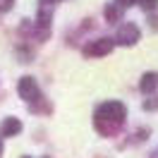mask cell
<instances>
[{
	"instance_id": "6da1fadb",
	"label": "cell",
	"mask_w": 158,
	"mask_h": 158,
	"mask_svg": "<svg viewBox=\"0 0 158 158\" xmlns=\"http://www.w3.org/2000/svg\"><path fill=\"white\" fill-rule=\"evenodd\" d=\"M125 118H127L125 106L118 103V101H108V103H101L98 106L96 115H94V122H96V129L103 137H113L125 125Z\"/></svg>"
},
{
	"instance_id": "7a4b0ae2",
	"label": "cell",
	"mask_w": 158,
	"mask_h": 158,
	"mask_svg": "<svg viewBox=\"0 0 158 158\" xmlns=\"http://www.w3.org/2000/svg\"><path fill=\"white\" fill-rule=\"evenodd\" d=\"M115 46V41L113 39H98V41H91L84 46V55L86 58H103V55H108L110 50Z\"/></svg>"
},
{
	"instance_id": "3957f363",
	"label": "cell",
	"mask_w": 158,
	"mask_h": 158,
	"mask_svg": "<svg viewBox=\"0 0 158 158\" xmlns=\"http://www.w3.org/2000/svg\"><path fill=\"white\" fill-rule=\"evenodd\" d=\"M17 91H19V96L24 101H36L39 98V84H36V79L34 77H22L19 84H17Z\"/></svg>"
},
{
	"instance_id": "277c9868",
	"label": "cell",
	"mask_w": 158,
	"mask_h": 158,
	"mask_svg": "<svg viewBox=\"0 0 158 158\" xmlns=\"http://www.w3.org/2000/svg\"><path fill=\"white\" fill-rule=\"evenodd\" d=\"M115 41H118L120 46H134L139 41V27L137 24H122L120 27V31H118V36H115Z\"/></svg>"
},
{
	"instance_id": "5b68a950",
	"label": "cell",
	"mask_w": 158,
	"mask_h": 158,
	"mask_svg": "<svg viewBox=\"0 0 158 158\" xmlns=\"http://www.w3.org/2000/svg\"><path fill=\"white\" fill-rule=\"evenodd\" d=\"M139 89L144 94H153L158 89V72H146L141 77V81H139Z\"/></svg>"
},
{
	"instance_id": "8992f818",
	"label": "cell",
	"mask_w": 158,
	"mask_h": 158,
	"mask_svg": "<svg viewBox=\"0 0 158 158\" xmlns=\"http://www.w3.org/2000/svg\"><path fill=\"white\" fill-rule=\"evenodd\" d=\"M19 132H22V122L17 118H7L2 122V127H0V134H2V137H17Z\"/></svg>"
},
{
	"instance_id": "52a82bcc",
	"label": "cell",
	"mask_w": 158,
	"mask_h": 158,
	"mask_svg": "<svg viewBox=\"0 0 158 158\" xmlns=\"http://www.w3.org/2000/svg\"><path fill=\"white\" fill-rule=\"evenodd\" d=\"M122 10H125V7H120L118 2H115V5H106V19H108L110 24H115V22L122 17Z\"/></svg>"
},
{
	"instance_id": "ba28073f",
	"label": "cell",
	"mask_w": 158,
	"mask_h": 158,
	"mask_svg": "<svg viewBox=\"0 0 158 158\" xmlns=\"http://www.w3.org/2000/svg\"><path fill=\"white\" fill-rule=\"evenodd\" d=\"M137 5L141 7V10L151 12V10H156V7H158V0H137Z\"/></svg>"
},
{
	"instance_id": "9c48e42d",
	"label": "cell",
	"mask_w": 158,
	"mask_h": 158,
	"mask_svg": "<svg viewBox=\"0 0 158 158\" xmlns=\"http://www.w3.org/2000/svg\"><path fill=\"white\" fill-rule=\"evenodd\" d=\"M12 2H15V0H0V12L12 10Z\"/></svg>"
},
{
	"instance_id": "30bf717a",
	"label": "cell",
	"mask_w": 158,
	"mask_h": 158,
	"mask_svg": "<svg viewBox=\"0 0 158 158\" xmlns=\"http://www.w3.org/2000/svg\"><path fill=\"white\" fill-rule=\"evenodd\" d=\"M120 7H132V5H137V0H115Z\"/></svg>"
},
{
	"instance_id": "8fae6325",
	"label": "cell",
	"mask_w": 158,
	"mask_h": 158,
	"mask_svg": "<svg viewBox=\"0 0 158 158\" xmlns=\"http://www.w3.org/2000/svg\"><path fill=\"white\" fill-rule=\"evenodd\" d=\"M43 5H55V2H60V0H41Z\"/></svg>"
},
{
	"instance_id": "7c38bea8",
	"label": "cell",
	"mask_w": 158,
	"mask_h": 158,
	"mask_svg": "<svg viewBox=\"0 0 158 158\" xmlns=\"http://www.w3.org/2000/svg\"><path fill=\"white\" fill-rule=\"evenodd\" d=\"M0 156H2V144H0Z\"/></svg>"
},
{
	"instance_id": "4fadbf2b",
	"label": "cell",
	"mask_w": 158,
	"mask_h": 158,
	"mask_svg": "<svg viewBox=\"0 0 158 158\" xmlns=\"http://www.w3.org/2000/svg\"><path fill=\"white\" fill-rule=\"evenodd\" d=\"M24 158H29V156H24Z\"/></svg>"
}]
</instances>
